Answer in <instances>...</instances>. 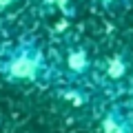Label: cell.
I'll return each instance as SVG.
<instances>
[{"label": "cell", "instance_id": "cell-1", "mask_svg": "<svg viewBox=\"0 0 133 133\" xmlns=\"http://www.w3.org/2000/svg\"><path fill=\"white\" fill-rule=\"evenodd\" d=\"M0 76L11 84H51L56 82L53 56L38 40L31 38L9 42L5 53L0 56Z\"/></svg>", "mask_w": 133, "mask_h": 133}, {"label": "cell", "instance_id": "cell-2", "mask_svg": "<svg viewBox=\"0 0 133 133\" xmlns=\"http://www.w3.org/2000/svg\"><path fill=\"white\" fill-rule=\"evenodd\" d=\"M100 58L89 51V47L80 42H69L53 53L56 82H64L71 87L95 84Z\"/></svg>", "mask_w": 133, "mask_h": 133}, {"label": "cell", "instance_id": "cell-3", "mask_svg": "<svg viewBox=\"0 0 133 133\" xmlns=\"http://www.w3.org/2000/svg\"><path fill=\"white\" fill-rule=\"evenodd\" d=\"M100 124L104 133H133V109L127 102H115L107 109Z\"/></svg>", "mask_w": 133, "mask_h": 133}, {"label": "cell", "instance_id": "cell-4", "mask_svg": "<svg viewBox=\"0 0 133 133\" xmlns=\"http://www.w3.org/2000/svg\"><path fill=\"white\" fill-rule=\"evenodd\" d=\"M93 2L104 11H122L131 5V0H93Z\"/></svg>", "mask_w": 133, "mask_h": 133}, {"label": "cell", "instance_id": "cell-5", "mask_svg": "<svg viewBox=\"0 0 133 133\" xmlns=\"http://www.w3.org/2000/svg\"><path fill=\"white\" fill-rule=\"evenodd\" d=\"M18 2H20V0H0V11H9V9H14Z\"/></svg>", "mask_w": 133, "mask_h": 133}, {"label": "cell", "instance_id": "cell-6", "mask_svg": "<svg viewBox=\"0 0 133 133\" xmlns=\"http://www.w3.org/2000/svg\"><path fill=\"white\" fill-rule=\"evenodd\" d=\"M124 98H127V104L133 109V82H131V87H129V91L124 93Z\"/></svg>", "mask_w": 133, "mask_h": 133}, {"label": "cell", "instance_id": "cell-7", "mask_svg": "<svg viewBox=\"0 0 133 133\" xmlns=\"http://www.w3.org/2000/svg\"><path fill=\"white\" fill-rule=\"evenodd\" d=\"M7 47H9V42L5 40V36H2V29H0V56L5 53V49H7Z\"/></svg>", "mask_w": 133, "mask_h": 133}]
</instances>
